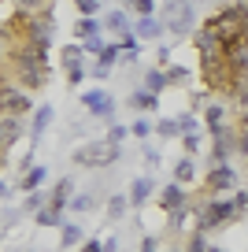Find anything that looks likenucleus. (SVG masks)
<instances>
[{"mask_svg":"<svg viewBox=\"0 0 248 252\" xmlns=\"http://www.w3.org/2000/svg\"><path fill=\"white\" fill-rule=\"evenodd\" d=\"M15 67L19 74L26 78V86L37 89L45 86V71H48V48H37V45H26L15 52Z\"/></svg>","mask_w":248,"mask_h":252,"instance_id":"obj_1","label":"nucleus"},{"mask_svg":"<svg viewBox=\"0 0 248 252\" xmlns=\"http://www.w3.org/2000/svg\"><path fill=\"white\" fill-rule=\"evenodd\" d=\"M119 159V145L111 141V137H104V141H86L74 149V163L78 167H108Z\"/></svg>","mask_w":248,"mask_h":252,"instance_id":"obj_2","label":"nucleus"},{"mask_svg":"<svg viewBox=\"0 0 248 252\" xmlns=\"http://www.w3.org/2000/svg\"><path fill=\"white\" fill-rule=\"evenodd\" d=\"M200 71L211 89H230L233 93V86H237V71L226 56H200Z\"/></svg>","mask_w":248,"mask_h":252,"instance_id":"obj_3","label":"nucleus"},{"mask_svg":"<svg viewBox=\"0 0 248 252\" xmlns=\"http://www.w3.org/2000/svg\"><path fill=\"white\" fill-rule=\"evenodd\" d=\"M193 23H196V8L189 4V0H171V4H167V30H171L174 37L189 33Z\"/></svg>","mask_w":248,"mask_h":252,"instance_id":"obj_4","label":"nucleus"},{"mask_svg":"<svg viewBox=\"0 0 248 252\" xmlns=\"http://www.w3.org/2000/svg\"><path fill=\"white\" fill-rule=\"evenodd\" d=\"M237 215V204L233 200H208V204L200 208V230H215L218 222L233 219Z\"/></svg>","mask_w":248,"mask_h":252,"instance_id":"obj_5","label":"nucleus"},{"mask_svg":"<svg viewBox=\"0 0 248 252\" xmlns=\"http://www.w3.org/2000/svg\"><path fill=\"white\" fill-rule=\"evenodd\" d=\"M0 111L11 115V119H19L23 111H33L30 93H26V89H15V86H0Z\"/></svg>","mask_w":248,"mask_h":252,"instance_id":"obj_6","label":"nucleus"},{"mask_svg":"<svg viewBox=\"0 0 248 252\" xmlns=\"http://www.w3.org/2000/svg\"><path fill=\"white\" fill-rule=\"evenodd\" d=\"M82 104H86V111H93V115H100V119L115 111V96H111V93H104V89H86Z\"/></svg>","mask_w":248,"mask_h":252,"instance_id":"obj_7","label":"nucleus"},{"mask_svg":"<svg viewBox=\"0 0 248 252\" xmlns=\"http://www.w3.org/2000/svg\"><path fill=\"white\" fill-rule=\"evenodd\" d=\"M233 178H237V171H233L230 163H218L215 171L208 174V189H211V193H222V189H233Z\"/></svg>","mask_w":248,"mask_h":252,"instance_id":"obj_8","label":"nucleus"},{"mask_svg":"<svg viewBox=\"0 0 248 252\" xmlns=\"http://www.w3.org/2000/svg\"><path fill=\"white\" fill-rule=\"evenodd\" d=\"M159 204L167 208V212H182V208H186V193H182V186H167Z\"/></svg>","mask_w":248,"mask_h":252,"instance_id":"obj_9","label":"nucleus"},{"mask_svg":"<svg viewBox=\"0 0 248 252\" xmlns=\"http://www.w3.org/2000/svg\"><path fill=\"white\" fill-rule=\"evenodd\" d=\"M15 137H19V119L4 115V119H0V149H8V145H15Z\"/></svg>","mask_w":248,"mask_h":252,"instance_id":"obj_10","label":"nucleus"},{"mask_svg":"<svg viewBox=\"0 0 248 252\" xmlns=\"http://www.w3.org/2000/svg\"><path fill=\"white\" fill-rule=\"evenodd\" d=\"M163 30H167V23H159L152 15H141V23H137V37H159Z\"/></svg>","mask_w":248,"mask_h":252,"instance_id":"obj_11","label":"nucleus"},{"mask_svg":"<svg viewBox=\"0 0 248 252\" xmlns=\"http://www.w3.org/2000/svg\"><path fill=\"white\" fill-rule=\"evenodd\" d=\"M148 193H152V182H148V178H133V186H130V204H145Z\"/></svg>","mask_w":248,"mask_h":252,"instance_id":"obj_12","label":"nucleus"},{"mask_svg":"<svg viewBox=\"0 0 248 252\" xmlns=\"http://www.w3.org/2000/svg\"><path fill=\"white\" fill-rule=\"evenodd\" d=\"M67 197H70V178H63L60 186H56V193L48 197V208H52V212H60V208L67 204Z\"/></svg>","mask_w":248,"mask_h":252,"instance_id":"obj_13","label":"nucleus"},{"mask_svg":"<svg viewBox=\"0 0 248 252\" xmlns=\"http://www.w3.org/2000/svg\"><path fill=\"white\" fill-rule=\"evenodd\" d=\"M48 123H52V108H37V111H33V137L45 134Z\"/></svg>","mask_w":248,"mask_h":252,"instance_id":"obj_14","label":"nucleus"},{"mask_svg":"<svg viewBox=\"0 0 248 252\" xmlns=\"http://www.w3.org/2000/svg\"><path fill=\"white\" fill-rule=\"evenodd\" d=\"M204 119H208V126L215 130V134H218V130H226V115H222V108H218V104L204 111Z\"/></svg>","mask_w":248,"mask_h":252,"instance_id":"obj_15","label":"nucleus"},{"mask_svg":"<svg viewBox=\"0 0 248 252\" xmlns=\"http://www.w3.org/2000/svg\"><path fill=\"white\" fill-rule=\"evenodd\" d=\"M63 63H67V71L82 67V48H78V45H67V48H63Z\"/></svg>","mask_w":248,"mask_h":252,"instance_id":"obj_16","label":"nucleus"},{"mask_svg":"<svg viewBox=\"0 0 248 252\" xmlns=\"http://www.w3.org/2000/svg\"><path fill=\"white\" fill-rule=\"evenodd\" d=\"M145 86H148V93H159L163 86H171V78H167L163 71H148V82H145Z\"/></svg>","mask_w":248,"mask_h":252,"instance_id":"obj_17","label":"nucleus"},{"mask_svg":"<svg viewBox=\"0 0 248 252\" xmlns=\"http://www.w3.org/2000/svg\"><path fill=\"white\" fill-rule=\"evenodd\" d=\"M41 182H45V167H30V174L23 178V189H30V193H33Z\"/></svg>","mask_w":248,"mask_h":252,"instance_id":"obj_18","label":"nucleus"},{"mask_svg":"<svg viewBox=\"0 0 248 252\" xmlns=\"http://www.w3.org/2000/svg\"><path fill=\"white\" fill-rule=\"evenodd\" d=\"M133 108L155 111V93H148V89H141V93H133Z\"/></svg>","mask_w":248,"mask_h":252,"instance_id":"obj_19","label":"nucleus"},{"mask_svg":"<svg viewBox=\"0 0 248 252\" xmlns=\"http://www.w3.org/2000/svg\"><path fill=\"white\" fill-rule=\"evenodd\" d=\"M96 30H100V23H93V19H82V23H78L74 26V33H78V37H96Z\"/></svg>","mask_w":248,"mask_h":252,"instance_id":"obj_20","label":"nucleus"},{"mask_svg":"<svg viewBox=\"0 0 248 252\" xmlns=\"http://www.w3.org/2000/svg\"><path fill=\"white\" fill-rule=\"evenodd\" d=\"M174 174H178V182H193V178H196V167H193V159H182V163L174 167Z\"/></svg>","mask_w":248,"mask_h":252,"instance_id":"obj_21","label":"nucleus"},{"mask_svg":"<svg viewBox=\"0 0 248 252\" xmlns=\"http://www.w3.org/2000/svg\"><path fill=\"white\" fill-rule=\"evenodd\" d=\"M130 208V197H111V204H108V215L111 219H119V215Z\"/></svg>","mask_w":248,"mask_h":252,"instance_id":"obj_22","label":"nucleus"},{"mask_svg":"<svg viewBox=\"0 0 248 252\" xmlns=\"http://www.w3.org/2000/svg\"><path fill=\"white\" fill-rule=\"evenodd\" d=\"M104 26H111L115 33H123V37H126V15H123V11H111V15H108V23H104Z\"/></svg>","mask_w":248,"mask_h":252,"instance_id":"obj_23","label":"nucleus"},{"mask_svg":"<svg viewBox=\"0 0 248 252\" xmlns=\"http://www.w3.org/2000/svg\"><path fill=\"white\" fill-rule=\"evenodd\" d=\"M233 93H237V100H241V104H248V71H245V74H237V86H233Z\"/></svg>","mask_w":248,"mask_h":252,"instance_id":"obj_24","label":"nucleus"},{"mask_svg":"<svg viewBox=\"0 0 248 252\" xmlns=\"http://www.w3.org/2000/svg\"><path fill=\"white\" fill-rule=\"evenodd\" d=\"M82 241V230L78 226H63V245H78Z\"/></svg>","mask_w":248,"mask_h":252,"instance_id":"obj_25","label":"nucleus"},{"mask_svg":"<svg viewBox=\"0 0 248 252\" xmlns=\"http://www.w3.org/2000/svg\"><path fill=\"white\" fill-rule=\"evenodd\" d=\"M237 149H241V152H248V111H245V119H241V137H237Z\"/></svg>","mask_w":248,"mask_h":252,"instance_id":"obj_26","label":"nucleus"},{"mask_svg":"<svg viewBox=\"0 0 248 252\" xmlns=\"http://www.w3.org/2000/svg\"><path fill=\"white\" fill-rule=\"evenodd\" d=\"M56 215H60V212H52V208H41V212H37V222H41V226H52Z\"/></svg>","mask_w":248,"mask_h":252,"instance_id":"obj_27","label":"nucleus"},{"mask_svg":"<svg viewBox=\"0 0 248 252\" xmlns=\"http://www.w3.org/2000/svg\"><path fill=\"white\" fill-rule=\"evenodd\" d=\"M155 130H159V134H163V137H171V134H174V130H178V123H174V119H163V123H159V126H155Z\"/></svg>","mask_w":248,"mask_h":252,"instance_id":"obj_28","label":"nucleus"},{"mask_svg":"<svg viewBox=\"0 0 248 252\" xmlns=\"http://www.w3.org/2000/svg\"><path fill=\"white\" fill-rule=\"evenodd\" d=\"M74 4H78V11H82V15H93V11H96V0H74Z\"/></svg>","mask_w":248,"mask_h":252,"instance_id":"obj_29","label":"nucleus"},{"mask_svg":"<svg viewBox=\"0 0 248 252\" xmlns=\"http://www.w3.org/2000/svg\"><path fill=\"white\" fill-rule=\"evenodd\" d=\"M148 130H152V126H148V119H137V123L130 126V134H137V137H145Z\"/></svg>","mask_w":248,"mask_h":252,"instance_id":"obj_30","label":"nucleus"},{"mask_svg":"<svg viewBox=\"0 0 248 252\" xmlns=\"http://www.w3.org/2000/svg\"><path fill=\"white\" fill-rule=\"evenodd\" d=\"M41 204H45L41 193H30V197H26V208H30V212H41Z\"/></svg>","mask_w":248,"mask_h":252,"instance_id":"obj_31","label":"nucleus"},{"mask_svg":"<svg viewBox=\"0 0 248 252\" xmlns=\"http://www.w3.org/2000/svg\"><path fill=\"white\" fill-rule=\"evenodd\" d=\"M167 78H171V82H186L189 71H186V67H171V71H167Z\"/></svg>","mask_w":248,"mask_h":252,"instance_id":"obj_32","label":"nucleus"},{"mask_svg":"<svg viewBox=\"0 0 248 252\" xmlns=\"http://www.w3.org/2000/svg\"><path fill=\"white\" fill-rule=\"evenodd\" d=\"M104 48H108V45H100V37H89V41H86V52H96V56H104Z\"/></svg>","mask_w":248,"mask_h":252,"instance_id":"obj_33","label":"nucleus"},{"mask_svg":"<svg viewBox=\"0 0 248 252\" xmlns=\"http://www.w3.org/2000/svg\"><path fill=\"white\" fill-rule=\"evenodd\" d=\"M115 56H119V45H108V48H104V56H100V63H108V67H111Z\"/></svg>","mask_w":248,"mask_h":252,"instance_id":"obj_34","label":"nucleus"},{"mask_svg":"<svg viewBox=\"0 0 248 252\" xmlns=\"http://www.w3.org/2000/svg\"><path fill=\"white\" fill-rule=\"evenodd\" d=\"M189 252H208V241H204V234L193 237V245H189Z\"/></svg>","mask_w":248,"mask_h":252,"instance_id":"obj_35","label":"nucleus"},{"mask_svg":"<svg viewBox=\"0 0 248 252\" xmlns=\"http://www.w3.org/2000/svg\"><path fill=\"white\" fill-rule=\"evenodd\" d=\"M133 4H137V11H141V15H152V8H155L152 0H133Z\"/></svg>","mask_w":248,"mask_h":252,"instance_id":"obj_36","label":"nucleus"},{"mask_svg":"<svg viewBox=\"0 0 248 252\" xmlns=\"http://www.w3.org/2000/svg\"><path fill=\"white\" fill-rule=\"evenodd\" d=\"M193 126H196L193 115H182V119H178V130H193Z\"/></svg>","mask_w":248,"mask_h":252,"instance_id":"obj_37","label":"nucleus"},{"mask_svg":"<svg viewBox=\"0 0 248 252\" xmlns=\"http://www.w3.org/2000/svg\"><path fill=\"white\" fill-rule=\"evenodd\" d=\"M233 204H237V212H248V193H237V197H233Z\"/></svg>","mask_w":248,"mask_h":252,"instance_id":"obj_38","label":"nucleus"},{"mask_svg":"<svg viewBox=\"0 0 248 252\" xmlns=\"http://www.w3.org/2000/svg\"><path fill=\"white\" fill-rule=\"evenodd\" d=\"M196 149H200V137L189 134V137H186V152H196Z\"/></svg>","mask_w":248,"mask_h":252,"instance_id":"obj_39","label":"nucleus"},{"mask_svg":"<svg viewBox=\"0 0 248 252\" xmlns=\"http://www.w3.org/2000/svg\"><path fill=\"white\" fill-rule=\"evenodd\" d=\"M19 4H23V8H26V11H33V8H45L48 0H19Z\"/></svg>","mask_w":248,"mask_h":252,"instance_id":"obj_40","label":"nucleus"},{"mask_svg":"<svg viewBox=\"0 0 248 252\" xmlns=\"http://www.w3.org/2000/svg\"><path fill=\"white\" fill-rule=\"evenodd\" d=\"M70 208H78V212H86V208H89V197H74V200H70Z\"/></svg>","mask_w":248,"mask_h":252,"instance_id":"obj_41","label":"nucleus"},{"mask_svg":"<svg viewBox=\"0 0 248 252\" xmlns=\"http://www.w3.org/2000/svg\"><path fill=\"white\" fill-rule=\"evenodd\" d=\"M123 137H126V126H115V130H111V141L119 145V141H123Z\"/></svg>","mask_w":248,"mask_h":252,"instance_id":"obj_42","label":"nucleus"},{"mask_svg":"<svg viewBox=\"0 0 248 252\" xmlns=\"http://www.w3.org/2000/svg\"><path fill=\"white\" fill-rule=\"evenodd\" d=\"M141 252H155V241H152V237H145V245H141Z\"/></svg>","mask_w":248,"mask_h":252,"instance_id":"obj_43","label":"nucleus"},{"mask_svg":"<svg viewBox=\"0 0 248 252\" xmlns=\"http://www.w3.org/2000/svg\"><path fill=\"white\" fill-rule=\"evenodd\" d=\"M86 252H104V245H100V241H89V245H86Z\"/></svg>","mask_w":248,"mask_h":252,"instance_id":"obj_44","label":"nucleus"},{"mask_svg":"<svg viewBox=\"0 0 248 252\" xmlns=\"http://www.w3.org/2000/svg\"><path fill=\"white\" fill-rule=\"evenodd\" d=\"M0 197H4V182H0Z\"/></svg>","mask_w":248,"mask_h":252,"instance_id":"obj_45","label":"nucleus"},{"mask_svg":"<svg viewBox=\"0 0 248 252\" xmlns=\"http://www.w3.org/2000/svg\"><path fill=\"white\" fill-rule=\"evenodd\" d=\"M245 41H248V26H245Z\"/></svg>","mask_w":248,"mask_h":252,"instance_id":"obj_46","label":"nucleus"},{"mask_svg":"<svg viewBox=\"0 0 248 252\" xmlns=\"http://www.w3.org/2000/svg\"><path fill=\"white\" fill-rule=\"evenodd\" d=\"M123 4H133V0H123Z\"/></svg>","mask_w":248,"mask_h":252,"instance_id":"obj_47","label":"nucleus"}]
</instances>
